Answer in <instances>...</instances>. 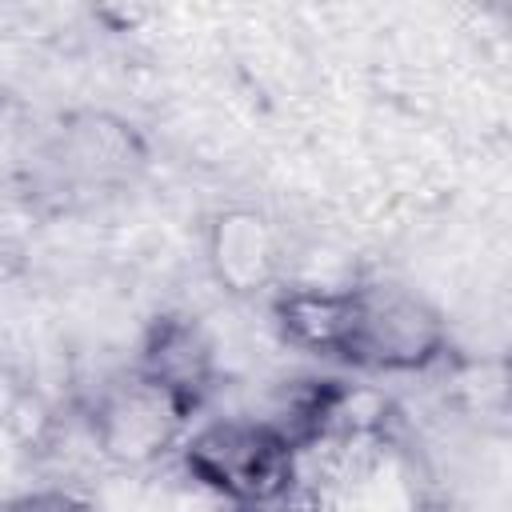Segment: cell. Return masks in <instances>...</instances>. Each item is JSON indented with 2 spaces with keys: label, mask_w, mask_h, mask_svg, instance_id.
I'll return each mask as SVG.
<instances>
[{
  "label": "cell",
  "mask_w": 512,
  "mask_h": 512,
  "mask_svg": "<svg viewBox=\"0 0 512 512\" xmlns=\"http://www.w3.org/2000/svg\"><path fill=\"white\" fill-rule=\"evenodd\" d=\"M184 468L232 504H276L292 484V444L260 416H216L188 436Z\"/></svg>",
  "instance_id": "obj_1"
},
{
  "label": "cell",
  "mask_w": 512,
  "mask_h": 512,
  "mask_svg": "<svg viewBox=\"0 0 512 512\" xmlns=\"http://www.w3.org/2000/svg\"><path fill=\"white\" fill-rule=\"evenodd\" d=\"M444 316L412 288L364 284L348 288L344 360L372 372H420L444 356Z\"/></svg>",
  "instance_id": "obj_2"
},
{
  "label": "cell",
  "mask_w": 512,
  "mask_h": 512,
  "mask_svg": "<svg viewBox=\"0 0 512 512\" xmlns=\"http://www.w3.org/2000/svg\"><path fill=\"white\" fill-rule=\"evenodd\" d=\"M188 412L192 408L168 388L152 384L140 372H128L96 388V400L84 420L100 460L120 468H144L176 444Z\"/></svg>",
  "instance_id": "obj_3"
},
{
  "label": "cell",
  "mask_w": 512,
  "mask_h": 512,
  "mask_svg": "<svg viewBox=\"0 0 512 512\" xmlns=\"http://www.w3.org/2000/svg\"><path fill=\"white\" fill-rule=\"evenodd\" d=\"M140 376H148L152 384L168 388L176 400H184L188 408L200 404V396L212 388L216 376V348L208 340V332L188 320V316H168L160 320L140 352Z\"/></svg>",
  "instance_id": "obj_4"
},
{
  "label": "cell",
  "mask_w": 512,
  "mask_h": 512,
  "mask_svg": "<svg viewBox=\"0 0 512 512\" xmlns=\"http://www.w3.org/2000/svg\"><path fill=\"white\" fill-rule=\"evenodd\" d=\"M56 164L72 184L108 188L140 164V144L124 124L108 116H80L64 128L56 144Z\"/></svg>",
  "instance_id": "obj_5"
},
{
  "label": "cell",
  "mask_w": 512,
  "mask_h": 512,
  "mask_svg": "<svg viewBox=\"0 0 512 512\" xmlns=\"http://www.w3.org/2000/svg\"><path fill=\"white\" fill-rule=\"evenodd\" d=\"M276 320L288 344L340 356L348 336V288H292L280 296Z\"/></svg>",
  "instance_id": "obj_6"
},
{
  "label": "cell",
  "mask_w": 512,
  "mask_h": 512,
  "mask_svg": "<svg viewBox=\"0 0 512 512\" xmlns=\"http://www.w3.org/2000/svg\"><path fill=\"white\" fill-rule=\"evenodd\" d=\"M4 512H88V508L68 492H32V496H20L16 504H8Z\"/></svg>",
  "instance_id": "obj_7"
}]
</instances>
